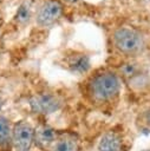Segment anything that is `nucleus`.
Instances as JSON below:
<instances>
[{
    "label": "nucleus",
    "instance_id": "obj_1",
    "mask_svg": "<svg viewBox=\"0 0 150 151\" xmlns=\"http://www.w3.org/2000/svg\"><path fill=\"white\" fill-rule=\"evenodd\" d=\"M87 94L96 104H107L120 92V80L116 72L103 70L92 76L87 83Z\"/></svg>",
    "mask_w": 150,
    "mask_h": 151
},
{
    "label": "nucleus",
    "instance_id": "obj_2",
    "mask_svg": "<svg viewBox=\"0 0 150 151\" xmlns=\"http://www.w3.org/2000/svg\"><path fill=\"white\" fill-rule=\"evenodd\" d=\"M115 48L125 55L133 57L139 54L145 47V39L141 32L130 27H118L111 34Z\"/></svg>",
    "mask_w": 150,
    "mask_h": 151
},
{
    "label": "nucleus",
    "instance_id": "obj_3",
    "mask_svg": "<svg viewBox=\"0 0 150 151\" xmlns=\"http://www.w3.org/2000/svg\"><path fill=\"white\" fill-rule=\"evenodd\" d=\"M35 145V127L26 122L19 120L12 125V146L15 151H31Z\"/></svg>",
    "mask_w": 150,
    "mask_h": 151
},
{
    "label": "nucleus",
    "instance_id": "obj_4",
    "mask_svg": "<svg viewBox=\"0 0 150 151\" xmlns=\"http://www.w3.org/2000/svg\"><path fill=\"white\" fill-rule=\"evenodd\" d=\"M64 14V5L60 0H45L35 11L34 21L40 27L56 24Z\"/></svg>",
    "mask_w": 150,
    "mask_h": 151
},
{
    "label": "nucleus",
    "instance_id": "obj_5",
    "mask_svg": "<svg viewBox=\"0 0 150 151\" xmlns=\"http://www.w3.org/2000/svg\"><path fill=\"white\" fill-rule=\"evenodd\" d=\"M28 106L35 114H51L61 107V100L57 94L44 92L32 96L28 99Z\"/></svg>",
    "mask_w": 150,
    "mask_h": 151
},
{
    "label": "nucleus",
    "instance_id": "obj_6",
    "mask_svg": "<svg viewBox=\"0 0 150 151\" xmlns=\"http://www.w3.org/2000/svg\"><path fill=\"white\" fill-rule=\"evenodd\" d=\"M78 137L69 131H58L48 151H78Z\"/></svg>",
    "mask_w": 150,
    "mask_h": 151
},
{
    "label": "nucleus",
    "instance_id": "obj_7",
    "mask_svg": "<svg viewBox=\"0 0 150 151\" xmlns=\"http://www.w3.org/2000/svg\"><path fill=\"white\" fill-rule=\"evenodd\" d=\"M123 140L118 132L106 131L99 138L97 150L98 151H122Z\"/></svg>",
    "mask_w": 150,
    "mask_h": 151
},
{
    "label": "nucleus",
    "instance_id": "obj_8",
    "mask_svg": "<svg viewBox=\"0 0 150 151\" xmlns=\"http://www.w3.org/2000/svg\"><path fill=\"white\" fill-rule=\"evenodd\" d=\"M57 134L58 130L47 125H40L35 127V145H38L44 151H48Z\"/></svg>",
    "mask_w": 150,
    "mask_h": 151
},
{
    "label": "nucleus",
    "instance_id": "obj_9",
    "mask_svg": "<svg viewBox=\"0 0 150 151\" xmlns=\"http://www.w3.org/2000/svg\"><path fill=\"white\" fill-rule=\"evenodd\" d=\"M66 68L71 73H76V74L86 73L90 68V58L83 53L73 54L69 57L66 61Z\"/></svg>",
    "mask_w": 150,
    "mask_h": 151
},
{
    "label": "nucleus",
    "instance_id": "obj_10",
    "mask_svg": "<svg viewBox=\"0 0 150 151\" xmlns=\"http://www.w3.org/2000/svg\"><path fill=\"white\" fill-rule=\"evenodd\" d=\"M12 145V125L9 120L0 114V149Z\"/></svg>",
    "mask_w": 150,
    "mask_h": 151
},
{
    "label": "nucleus",
    "instance_id": "obj_11",
    "mask_svg": "<svg viewBox=\"0 0 150 151\" xmlns=\"http://www.w3.org/2000/svg\"><path fill=\"white\" fill-rule=\"evenodd\" d=\"M15 21L20 25H25L30 21V19L32 18V12H31V7L27 2H24L19 6V8L17 9L15 13Z\"/></svg>",
    "mask_w": 150,
    "mask_h": 151
},
{
    "label": "nucleus",
    "instance_id": "obj_12",
    "mask_svg": "<svg viewBox=\"0 0 150 151\" xmlns=\"http://www.w3.org/2000/svg\"><path fill=\"white\" fill-rule=\"evenodd\" d=\"M64 1H66V2H69V4H76V2H78L79 0H64Z\"/></svg>",
    "mask_w": 150,
    "mask_h": 151
},
{
    "label": "nucleus",
    "instance_id": "obj_13",
    "mask_svg": "<svg viewBox=\"0 0 150 151\" xmlns=\"http://www.w3.org/2000/svg\"><path fill=\"white\" fill-rule=\"evenodd\" d=\"M2 105H4V103H2V100L0 99V111H1V109H2Z\"/></svg>",
    "mask_w": 150,
    "mask_h": 151
},
{
    "label": "nucleus",
    "instance_id": "obj_14",
    "mask_svg": "<svg viewBox=\"0 0 150 151\" xmlns=\"http://www.w3.org/2000/svg\"><path fill=\"white\" fill-rule=\"evenodd\" d=\"M144 151H150V149H148V150H144Z\"/></svg>",
    "mask_w": 150,
    "mask_h": 151
}]
</instances>
